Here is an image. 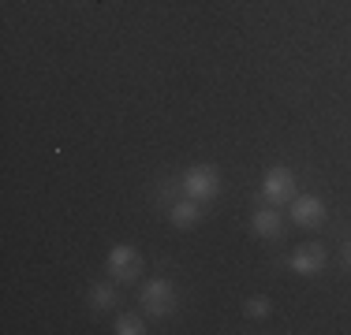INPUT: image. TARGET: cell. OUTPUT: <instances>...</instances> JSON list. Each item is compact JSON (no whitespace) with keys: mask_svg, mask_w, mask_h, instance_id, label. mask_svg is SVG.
<instances>
[{"mask_svg":"<svg viewBox=\"0 0 351 335\" xmlns=\"http://www.w3.org/2000/svg\"><path fill=\"white\" fill-rule=\"evenodd\" d=\"M138 302H142V313L146 317H154V321H165V317L176 309V287H172V280H146L142 283V295H138Z\"/></svg>","mask_w":351,"mask_h":335,"instance_id":"6da1fadb","label":"cell"},{"mask_svg":"<svg viewBox=\"0 0 351 335\" xmlns=\"http://www.w3.org/2000/svg\"><path fill=\"white\" fill-rule=\"evenodd\" d=\"M262 198H265V205H273V209L291 205V198H295V172L284 168V164H273L269 172L262 175Z\"/></svg>","mask_w":351,"mask_h":335,"instance_id":"7a4b0ae2","label":"cell"},{"mask_svg":"<svg viewBox=\"0 0 351 335\" xmlns=\"http://www.w3.org/2000/svg\"><path fill=\"white\" fill-rule=\"evenodd\" d=\"M183 194L195 198V201H213L221 194V172L213 164H191L187 175H183Z\"/></svg>","mask_w":351,"mask_h":335,"instance_id":"3957f363","label":"cell"},{"mask_svg":"<svg viewBox=\"0 0 351 335\" xmlns=\"http://www.w3.org/2000/svg\"><path fill=\"white\" fill-rule=\"evenodd\" d=\"M108 265V276H112L116 283H135L142 276V254L135 246H112L105 257Z\"/></svg>","mask_w":351,"mask_h":335,"instance_id":"277c9868","label":"cell"},{"mask_svg":"<svg viewBox=\"0 0 351 335\" xmlns=\"http://www.w3.org/2000/svg\"><path fill=\"white\" fill-rule=\"evenodd\" d=\"M325 220V201L314 198V194H295L291 198V224L295 228H317V224Z\"/></svg>","mask_w":351,"mask_h":335,"instance_id":"5b68a950","label":"cell"},{"mask_svg":"<svg viewBox=\"0 0 351 335\" xmlns=\"http://www.w3.org/2000/svg\"><path fill=\"white\" fill-rule=\"evenodd\" d=\"M322 268H325V250L317 246V242L295 246V254H291V272L295 276H317Z\"/></svg>","mask_w":351,"mask_h":335,"instance_id":"8992f818","label":"cell"},{"mask_svg":"<svg viewBox=\"0 0 351 335\" xmlns=\"http://www.w3.org/2000/svg\"><path fill=\"white\" fill-rule=\"evenodd\" d=\"M250 231L258 234V239H280L284 234V216L277 213V209H258L254 216H250Z\"/></svg>","mask_w":351,"mask_h":335,"instance_id":"52a82bcc","label":"cell"},{"mask_svg":"<svg viewBox=\"0 0 351 335\" xmlns=\"http://www.w3.org/2000/svg\"><path fill=\"white\" fill-rule=\"evenodd\" d=\"M169 220H172V228H183V231H191L198 220H202V201H195V198L172 201V205H169Z\"/></svg>","mask_w":351,"mask_h":335,"instance_id":"ba28073f","label":"cell"},{"mask_svg":"<svg viewBox=\"0 0 351 335\" xmlns=\"http://www.w3.org/2000/svg\"><path fill=\"white\" fill-rule=\"evenodd\" d=\"M116 306H120V295H116L112 283H94V287H90V309H94V313H108V309H116Z\"/></svg>","mask_w":351,"mask_h":335,"instance_id":"9c48e42d","label":"cell"},{"mask_svg":"<svg viewBox=\"0 0 351 335\" xmlns=\"http://www.w3.org/2000/svg\"><path fill=\"white\" fill-rule=\"evenodd\" d=\"M112 332L116 335H142V332H146V321H142V313H120Z\"/></svg>","mask_w":351,"mask_h":335,"instance_id":"30bf717a","label":"cell"},{"mask_svg":"<svg viewBox=\"0 0 351 335\" xmlns=\"http://www.w3.org/2000/svg\"><path fill=\"white\" fill-rule=\"evenodd\" d=\"M243 313L250 317V321H265V317H269V298H265V295H254V298H247Z\"/></svg>","mask_w":351,"mask_h":335,"instance_id":"8fae6325","label":"cell"},{"mask_svg":"<svg viewBox=\"0 0 351 335\" xmlns=\"http://www.w3.org/2000/svg\"><path fill=\"white\" fill-rule=\"evenodd\" d=\"M344 265H348V268H351V239H348V242H344Z\"/></svg>","mask_w":351,"mask_h":335,"instance_id":"7c38bea8","label":"cell"}]
</instances>
